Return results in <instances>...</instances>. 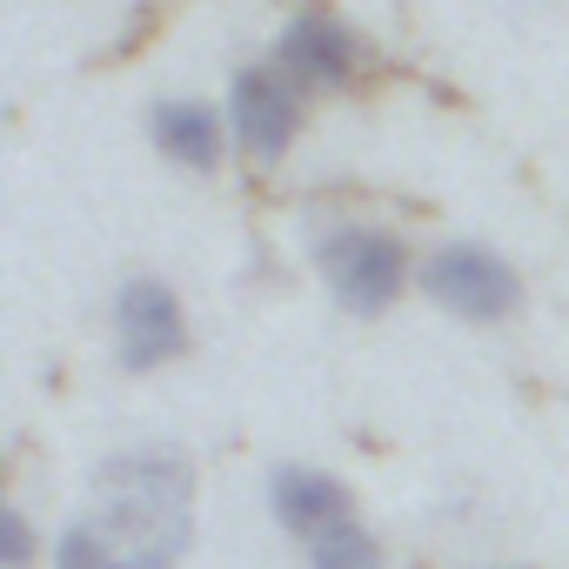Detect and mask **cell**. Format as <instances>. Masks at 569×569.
<instances>
[{
    "instance_id": "cell-1",
    "label": "cell",
    "mask_w": 569,
    "mask_h": 569,
    "mask_svg": "<svg viewBox=\"0 0 569 569\" xmlns=\"http://www.w3.org/2000/svg\"><path fill=\"white\" fill-rule=\"evenodd\" d=\"M194 549V462L174 442H128L94 462L88 509L48 542L54 569H181Z\"/></svg>"
},
{
    "instance_id": "cell-2",
    "label": "cell",
    "mask_w": 569,
    "mask_h": 569,
    "mask_svg": "<svg viewBox=\"0 0 569 569\" xmlns=\"http://www.w3.org/2000/svg\"><path fill=\"white\" fill-rule=\"evenodd\" d=\"M309 254H316L322 289L349 316H389L402 302V289L422 274V261L409 254V241L396 228H376V221H329Z\"/></svg>"
},
{
    "instance_id": "cell-3",
    "label": "cell",
    "mask_w": 569,
    "mask_h": 569,
    "mask_svg": "<svg viewBox=\"0 0 569 569\" xmlns=\"http://www.w3.org/2000/svg\"><path fill=\"white\" fill-rule=\"evenodd\" d=\"M416 281H422V296L442 316H456L469 329H502L522 309V274L489 241H442V248H429Z\"/></svg>"
},
{
    "instance_id": "cell-4",
    "label": "cell",
    "mask_w": 569,
    "mask_h": 569,
    "mask_svg": "<svg viewBox=\"0 0 569 569\" xmlns=\"http://www.w3.org/2000/svg\"><path fill=\"white\" fill-rule=\"evenodd\" d=\"M108 342H114V362L128 376H154L168 362L188 356V309L174 296V281L161 274H121L114 296H108Z\"/></svg>"
},
{
    "instance_id": "cell-5",
    "label": "cell",
    "mask_w": 569,
    "mask_h": 569,
    "mask_svg": "<svg viewBox=\"0 0 569 569\" xmlns=\"http://www.w3.org/2000/svg\"><path fill=\"white\" fill-rule=\"evenodd\" d=\"M302 121H309V94L274 61H254L228 81V134L248 161H281L296 148Z\"/></svg>"
},
{
    "instance_id": "cell-6",
    "label": "cell",
    "mask_w": 569,
    "mask_h": 569,
    "mask_svg": "<svg viewBox=\"0 0 569 569\" xmlns=\"http://www.w3.org/2000/svg\"><path fill=\"white\" fill-rule=\"evenodd\" d=\"M274 68L289 74L302 94H342V88L362 81V68H369V41H362L342 14L309 8V14H296L289 28H281V41H274Z\"/></svg>"
},
{
    "instance_id": "cell-7",
    "label": "cell",
    "mask_w": 569,
    "mask_h": 569,
    "mask_svg": "<svg viewBox=\"0 0 569 569\" xmlns=\"http://www.w3.org/2000/svg\"><path fill=\"white\" fill-rule=\"evenodd\" d=\"M261 509L274 516L281 536H296V542H316L322 529L349 522L356 516V496L342 476L316 469V462H274L268 482H261Z\"/></svg>"
},
{
    "instance_id": "cell-8",
    "label": "cell",
    "mask_w": 569,
    "mask_h": 569,
    "mask_svg": "<svg viewBox=\"0 0 569 569\" xmlns=\"http://www.w3.org/2000/svg\"><path fill=\"white\" fill-rule=\"evenodd\" d=\"M148 141L161 161H174L188 174H214L234 134H228V108H214L201 94H161L148 108Z\"/></svg>"
},
{
    "instance_id": "cell-9",
    "label": "cell",
    "mask_w": 569,
    "mask_h": 569,
    "mask_svg": "<svg viewBox=\"0 0 569 569\" xmlns=\"http://www.w3.org/2000/svg\"><path fill=\"white\" fill-rule=\"evenodd\" d=\"M302 556H309V569H389V556H382V542L362 516L322 529L316 542H302Z\"/></svg>"
},
{
    "instance_id": "cell-10",
    "label": "cell",
    "mask_w": 569,
    "mask_h": 569,
    "mask_svg": "<svg viewBox=\"0 0 569 569\" xmlns=\"http://www.w3.org/2000/svg\"><path fill=\"white\" fill-rule=\"evenodd\" d=\"M34 556H41L34 522L21 509H8V516H0V569H34Z\"/></svg>"
},
{
    "instance_id": "cell-11",
    "label": "cell",
    "mask_w": 569,
    "mask_h": 569,
    "mask_svg": "<svg viewBox=\"0 0 569 569\" xmlns=\"http://www.w3.org/2000/svg\"><path fill=\"white\" fill-rule=\"evenodd\" d=\"M489 569H529V562H489Z\"/></svg>"
}]
</instances>
